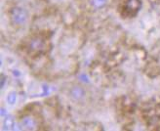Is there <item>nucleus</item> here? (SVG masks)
Returning a JSON list of instances; mask_svg holds the SVG:
<instances>
[{
    "mask_svg": "<svg viewBox=\"0 0 160 131\" xmlns=\"http://www.w3.org/2000/svg\"><path fill=\"white\" fill-rule=\"evenodd\" d=\"M141 0H126L124 5V12L127 16H134L140 9Z\"/></svg>",
    "mask_w": 160,
    "mask_h": 131,
    "instance_id": "3",
    "label": "nucleus"
},
{
    "mask_svg": "<svg viewBox=\"0 0 160 131\" xmlns=\"http://www.w3.org/2000/svg\"><path fill=\"white\" fill-rule=\"evenodd\" d=\"M28 19V14L22 7H14L10 13V20L15 26H22L27 23Z\"/></svg>",
    "mask_w": 160,
    "mask_h": 131,
    "instance_id": "1",
    "label": "nucleus"
},
{
    "mask_svg": "<svg viewBox=\"0 0 160 131\" xmlns=\"http://www.w3.org/2000/svg\"><path fill=\"white\" fill-rule=\"evenodd\" d=\"M22 127H25L26 129H34L37 125L36 120L30 117H26L22 119Z\"/></svg>",
    "mask_w": 160,
    "mask_h": 131,
    "instance_id": "5",
    "label": "nucleus"
},
{
    "mask_svg": "<svg viewBox=\"0 0 160 131\" xmlns=\"http://www.w3.org/2000/svg\"><path fill=\"white\" fill-rule=\"evenodd\" d=\"M45 48L46 41L39 36L31 38L28 43V50L32 54H41L45 51Z\"/></svg>",
    "mask_w": 160,
    "mask_h": 131,
    "instance_id": "2",
    "label": "nucleus"
},
{
    "mask_svg": "<svg viewBox=\"0 0 160 131\" xmlns=\"http://www.w3.org/2000/svg\"><path fill=\"white\" fill-rule=\"evenodd\" d=\"M70 96H71V98H73V99L80 101L85 97V91L82 87L76 86L70 90Z\"/></svg>",
    "mask_w": 160,
    "mask_h": 131,
    "instance_id": "4",
    "label": "nucleus"
},
{
    "mask_svg": "<svg viewBox=\"0 0 160 131\" xmlns=\"http://www.w3.org/2000/svg\"><path fill=\"white\" fill-rule=\"evenodd\" d=\"M106 3H107V0H92V4L97 8H101L102 6H105Z\"/></svg>",
    "mask_w": 160,
    "mask_h": 131,
    "instance_id": "6",
    "label": "nucleus"
}]
</instances>
